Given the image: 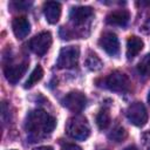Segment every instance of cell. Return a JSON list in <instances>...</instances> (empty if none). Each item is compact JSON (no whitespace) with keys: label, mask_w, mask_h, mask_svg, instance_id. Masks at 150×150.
I'll list each match as a JSON object with an SVG mask.
<instances>
[{"label":"cell","mask_w":150,"mask_h":150,"mask_svg":"<svg viewBox=\"0 0 150 150\" xmlns=\"http://www.w3.org/2000/svg\"><path fill=\"white\" fill-rule=\"evenodd\" d=\"M102 87H104L109 90H112V91L125 93V91L130 90L131 82H130L128 75H125L124 73H122L120 70H115V71L110 73L108 76H105L104 79H102Z\"/></svg>","instance_id":"obj_3"},{"label":"cell","mask_w":150,"mask_h":150,"mask_svg":"<svg viewBox=\"0 0 150 150\" xmlns=\"http://www.w3.org/2000/svg\"><path fill=\"white\" fill-rule=\"evenodd\" d=\"M12 28H13V33L14 35L22 40L25 39L29 32H30V23L28 21V19L26 16H18L13 20L12 22Z\"/></svg>","instance_id":"obj_12"},{"label":"cell","mask_w":150,"mask_h":150,"mask_svg":"<svg viewBox=\"0 0 150 150\" xmlns=\"http://www.w3.org/2000/svg\"><path fill=\"white\" fill-rule=\"evenodd\" d=\"M34 150H53L52 146H39V148H35Z\"/></svg>","instance_id":"obj_21"},{"label":"cell","mask_w":150,"mask_h":150,"mask_svg":"<svg viewBox=\"0 0 150 150\" xmlns=\"http://www.w3.org/2000/svg\"><path fill=\"white\" fill-rule=\"evenodd\" d=\"M28 68V62L25 61L22 63H19V64H11V66H7L5 68V76L7 79V81L12 84H15L22 76L23 74L26 73Z\"/></svg>","instance_id":"obj_9"},{"label":"cell","mask_w":150,"mask_h":150,"mask_svg":"<svg viewBox=\"0 0 150 150\" xmlns=\"http://www.w3.org/2000/svg\"><path fill=\"white\" fill-rule=\"evenodd\" d=\"M125 137H127V131L122 127H116L109 134V138L112 139V141H115V142H122Z\"/></svg>","instance_id":"obj_19"},{"label":"cell","mask_w":150,"mask_h":150,"mask_svg":"<svg viewBox=\"0 0 150 150\" xmlns=\"http://www.w3.org/2000/svg\"><path fill=\"white\" fill-rule=\"evenodd\" d=\"M143 40L138 36H130L127 41V56L128 59L135 57L143 49Z\"/></svg>","instance_id":"obj_14"},{"label":"cell","mask_w":150,"mask_h":150,"mask_svg":"<svg viewBox=\"0 0 150 150\" xmlns=\"http://www.w3.org/2000/svg\"><path fill=\"white\" fill-rule=\"evenodd\" d=\"M12 150H15V149H12Z\"/></svg>","instance_id":"obj_24"},{"label":"cell","mask_w":150,"mask_h":150,"mask_svg":"<svg viewBox=\"0 0 150 150\" xmlns=\"http://www.w3.org/2000/svg\"><path fill=\"white\" fill-rule=\"evenodd\" d=\"M42 76H43V69H42V67L41 66H36L33 70H32V73H30V75L28 76V80L26 81V83H25V88L26 89H29V88H32L35 83H38L41 79H42Z\"/></svg>","instance_id":"obj_15"},{"label":"cell","mask_w":150,"mask_h":150,"mask_svg":"<svg viewBox=\"0 0 150 150\" xmlns=\"http://www.w3.org/2000/svg\"><path fill=\"white\" fill-rule=\"evenodd\" d=\"M137 70L143 76H149L150 75V54H146L145 56H143V59L138 62Z\"/></svg>","instance_id":"obj_18"},{"label":"cell","mask_w":150,"mask_h":150,"mask_svg":"<svg viewBox=\"0 0 150 150\" xmlns=\"http://www.w3.org/2000/svg\"><path fill=\"white\" fill-rule=\"evenodd\" d=\"M43 14L50 25H55L61 16V5L56 1H47L43 4Z\"/></svg>","instance_id":"obj_11"},{"label":"cell","mask_w":150,"mask_h":150,"mask_svg":"<svg viewBox=\"0 0 150 150\" xmlns=\"http://www.w3.org/2000/svg\"><path fill=\"white\" fill-rule=\"evenodd\" d=\"M79 57H80V49L77 46L63 47L60 50V54H59V57L56 61V66L60 69L74 68L79 62Z\"/></svg>","instance_id":"obj_4"},{"label":"cell","mask_w":150,"mask_h":150,"mask_svg":"<svg viewBox=\"0 0 150 150\" xmlns=\"http://www.w3.org/2000/svg\"><path fill=\"white\" fill-rule=\"evenodd\" d=\"M52 34L49 32H41L29 41V48L36 55L42 56L48 52L52 46Z\"/></svg>","instance_id":"obj_6"},{"label":"cell","mask_w":150,"mask_h":150,"mask_svg":"<svg viewBox=\"0 0 150 150\" xmlns=\"http://www.w3.org/2000/svg\"><path fill=\"white\" fill-rule=\"evenodd\" d=\"M100 47L110 56H117L120 54V41L115 33L105 32L98 40Z\"/></svg>","instance_id":"obj_8"},{"label":"cell","mask_w":150,"mask_h":150,"mask_svg":"<svg viewBox=\"0 0 150 150\" xmlns=\"http://www.w3.org/2000/svg\"><path fill=\"white\" fill-rule=\"evenodd\" d=\"M86 64H87L88 69H90L93 71H97L103 67V62L101 61V59L93 52H88V56L86 59Z\"/></svg>","instance_id":"obj_16"},{"label":"cell","mask_w":150,"mask_h":150,"mask_svg":"<svg viewBox=\"0 0 150 150\" xmlns=\"http://www.w3.org/2000/svg\"><path fill=\"white\" fill-rule=\"evenodd\" d=\"M124 150H138V149H137L135 145H129V146H127Z\"/></svg>","instance_id":"obj_22"},{"label":"cell","mask_w":150,"mask_h":150,"mask_svg":"<svg viewBox=\"0 0 150 150\" xmlns=\"http://www.w3.org/2000/svg\"><path fill=\"white\" fill-rule=\"evenodd\" d=\"M55 125V118L42 109H35L28 112L25 122V129L28 136L35 141L49 136Z\"/></svg>","instance_id":"obj_1"},{"label":"cell","mask_w":150,"mask_h":150,"mask_svg":"<svg viewBox=\"0 0 150 150\" xmlns=\"http://www.w3.org/2000/svg\"><path fill=\"white\" fill-rule=\"evenodd\" d=\"M96 123L101 130L108 128V125L110 124V116H109V112L107 109L100 110V112L96 116Z\"/></svg>","instance_id":"obj_17"},{"label":"cell","mask_w":150,"mask_h":150,"mask_svg":"<svg viewBox=\"0 0 150 150\" xmlns=\"http://www.w3.org/2000/svg\"><path fill=\"white\" fill-rule=\"evenodd\" d=\"M61 103L67 109H69L74 112H79L86 107L87 97L83 93L74 90V91H69L68 94H66L63 96V98L61 100Z\"/></svg>","instance_id":"obj_7"},{"label":"cell","mask_w":150,"mask_h":150,"mask_svg":"<svg viewBox=\"0 0 150 150\" xmlns=\"http://www.w3.org/2000/svg\"><path fill=\"white\" fill-rule=\"evenodd\" d=\"M61 150H82L79 145L73 144V143H66L64 145H62Z\"/></svg>","instance_id":"obj_20"},{"label":"cell","mask_w":150,"mask_h":150,"mask_svg":"<svg viewBox=\"0 0 150 150\" xmlns=\"http://www.w3.org/2000/svg\"><path fill=\"white\" fill-rule=\"evenodd\" d=\"M130 13L127 9H117L112 11L107 15V23L111 26H125L129 22Z\"/></svg>","instance_id":"obj_13"},{"label":"cell","mask_w":150,"mask_h":150,"mask_svg":"<svg viewBox=\"0 0 150 150\" xmlns=\"http://www.w3.org/2000/svg\"><path fill=\"white\" fill-rule=\"evenodd\" d=\"M66 132L74 139L84 141L90 135V125L86 117L77 115L73 116L67 121L66 124Z\"/></svg>","instance_id":"obj_2"},{"label":"cell","mask_w":150,"mask_h":150,"mask_svg":"<svg viewBox=\"0 0 150 150\" xmlns=\"http://www.w3.org/2000/svg\"><path fill=\"white\" fill-rule=\"evenodd\" d=\"M93 9L87 6H79L73 7L69 13V19L74 25H83L93 16Z\"/></svg>","instance_id":"obj_10"},{"label":"cell","mask_w":150,"mask_h":150,"mask_svg":"<svg viewBox=\"0 0 150 150\" xmlns=\"http://www.w3.org/2000/svg\"><path fill=\"white\" fill-rule=\"evenodd\" d=\"M148 102H149V104H150V91H149V94H148Z\"/></svg>","instance_id":"obj_23"},{"label":"cell","mask_w":150,"mask_h":150,"mask_svg":"<svg viewBox=\"0 0 150 150\" xmlns=\"http://www.w3.org/2000/svg\"><path fill=\"white\" fill-rule=\"evenodd\" d=\"M127 118L136 127H143L148 122V112L143 103L134 102L131 103L125 111Z\"/></svg>","instance_id":"obj_5"}]
</instances>
